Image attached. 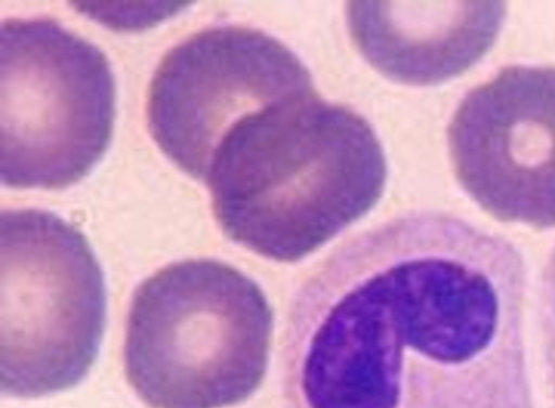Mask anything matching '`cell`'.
<instances>
[{
    "mask_svg": "<svg viewBox=\"0 0 555 408\" xmlns=\"http://www.w3.org/2000/svg\"><path fill=\"white\" fill-rule=\"evenodd\" d=\"M502 2H349L347 22L363 56L386 77L434 85L474 65L493 44Z\"/></svg>",
    "mask_w": 555,
    "mask_h": 408,
    "instance_id": "8",
    "label": "cell"
},
{
    "mask_svg": "<svg viewBox=\"0 0 555 408\" xmlns=\"http://www.w3.org/2000/svg\"><path fill=\"white\" fill-rule=\"evenodd\" d=\"M273 316L260 286L212 258L169 264L135 289L127 380L151 408H223L247 399L269 362Z\"/></svg>",
    "mask_w": 555,
    "mask_h": 408,
    "instance_id": "3",
    "label": "cell"
},
{
    "mask_svg": "<svg viewBox=\"0 0 555 408\" xmlns=\"http://www.w3.org/2000/svg\"><path fill=\"white\" fill-rule=\"evenodd\" d=\"M538 326L550 408H555V247L540 280Z\"/></svg>",
    "mask_w": 555,
    "mask_h": 408,
    "instance_id": "9",
    "label": "cell"
},
{
    "mask_svg": "<svg viewBox=\"0 0 555 408\" xmlns=\"http://www.w3.org/2000/svg\"><path fill=\"white\" fill-rule=\"evenodd\" d=\"M315 91L300 59L267 33L219 25L171 48L149 87L147 124L162 152L204 181L223 137L245 117Z\"/></svg>",
    "mask_w": 555,
    "mask_h": 408,
    "instance_id": "6",
    "label": "cell"
},
{
    "mask_svg": "<svg viewBox=\"0 0 555 408\" xmlns=\"http://www.w3.org/2000/svg\"><path fill=\"white\" fill-rule=\"evenodd\" d=\"M204 182L229 239L294 263L377 203L386 160L366 119L314 91L237 123L219 143Z\"/></svg>",
    "mask_w": 555,
    "mask_h": 408,
    "instance_id": "2",
    "label": "cell"
},
{
    "mask_svg": "<svg viewBox=\"0 0 555 408\" xmlns=\"http://www.w3.org/2000/svg\"><path fill=\"white\" fill-rule=\"evenodd\" d=\"M448 143L459 182L485 212L555 227V67L509 65L472 89Z\"/></svg>",
    "mask_w": 555,
    "mask_h": 408,
    "instance_id": "7",
    "label": "cell"
},
{
    "mask_svg": "<svg viewBox=\"0 0 555 408\" xmlns=\"http://www.w3.org/2000/svg\"><path fill=\"white\" fill-rule=\"evenodd\" d=\"M528 270L508 240L409 213L309 275L284 337L286 408H535Z\"/></svg>",
    "mask_w": 555,
    "mask_h": 408,
    "instance_id": "1",
    "label": "cell"
},
{
    "mask_svg": "<svg viewBox=\"0 0 555 408\" xmlns=\"http://www.w3.org/2000/svg\"><path fill=\"white\" fill-rule=\"evenodd\" d=\"M0 367L3 394L34 398L75 386L105 324L102 269L86 237L39 208L0 218Z\"/></svg>",
    "mask_w": 555,
    "mask_h": 408,
    "instance_id": "4",
    "label": "cell"
},
{
    "mask_svg": "<svg viewBox=\"0 0 555 408\" xmlns=\"http://www.w3.org/2000/svg\"><path fill=\"white\" fill-rule=\"evenodd\" d=\"M0 52L1 182L55 190L80 181L112 138L106 56L47 17L3 21Z\"/></svg>",
    "mask_w": 555,
    "mask_h": 408,
    "instance_id": "5",
    "label": "cell"
}]
</instances>
